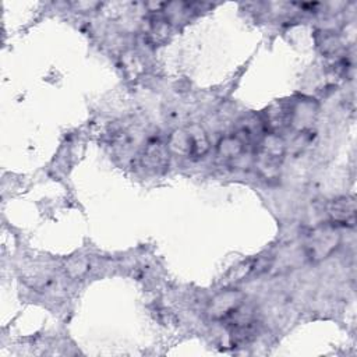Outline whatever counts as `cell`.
Here are the masks:
<instances>
[{"label":"cell","instance_id":"cell-1","mask_svg":"<svg viewBox=\"0 0 357 357\" xmlns=\"http://www.w3.org/2000/svg\"><path fill=\"white\" fill-rule=\"evenodd\" d=\"M285 156V141L278 134H267L258 141L256 165L261 174L272 178L278 174Z\"/></svg>","mask_w":357,"mask_h":357},{"label":"cell","instance_id":"cell-2","mask_svg":"<svg viewBox=\"0 0 357 357\" xmlns=\"http://www.w3.org/2000/svg\"><path fill=\"white\" fill-rule=\"evenodd\" d=\"M339 233L331 226H321L313 231L306 243V253L310 260L321 261L331 256L339 246Z\"/></svg>","mask_w":357,"mask_h":357},{"label":"cell","instance_id":"cell-3","mask_svg":"<svg viewBox=\"0 0 357 357\" xmlns=\"http://www.w3.org/2000/svg\"><path fill=\"white\" fill-rule=\"evenodd\" d=\"M141 162L148 169H163L169 163V149L158 140H151L144 148Z\"/></svg>","mask_w":357,"mask_h":357},{"label":"cell","instance_id":"cell-4","mask_svg":"<svg viewBox=\"0 0 357 357\" xmlns=\"http://www.w3.org/2000/svg\"><path fill=\"white\" fill-rule=\"evenodd\" d=\"M328 214L333 222L353 225L356 218V206L353 199L342 197L331 201L328 206Z\"/></svg>","mask_w":357,"mask_h":357},{"label":"cell","instance_id":"cell-5","mask_svg":"<svg viewBox=\"0 0 357 357\" xmlns=\"http://www.w3.org/2000/svg\"><path fill=\"white\" fill-rule=\"evenodd\" d=\"M240 301H242V296L238 292L221 293L211 304V314L218 318L232 315L239 310Z\"/></svg>","mask_w":357,"mask_h":357},{"label":"cell","instance_id":"cell-6","mask_svg":"<svg viewBox=\"0 0 357 357\" xmlns=\"http://www.w3.org/2000/svg\"><path fill=\"white\" fill-rule=\"evenodd\" d=\"M167 149L172 153L181 155V156H189L193 155V141L192 134L189 130H176L172 133L167 141Z\"/></svg>","mask_w":357,"mask_h":357},{"label":"cell","instance_id":"cell-7","mask_svg":"<svg viewBox=\"0 0 357 357\" xmlns=\"http://www.w3.org/2000/svg\"><path fill=\"white\" fill-rule=\"evenodd\" d=\"M315 115H317L315 103H313L311 101H301L292 108L290 123H293L299 128H306L313 123Z\"/></svg>","mask_w":357,"mask_h":357},{"label":"cell","instance_id":"cell-8","mask_svg":"<svg viewBox=\"0 0 357 357\" xmlns=\"http://www.w3.org/2000/svg\"><path fill=\"white\" fill-rule=\"evenodd\" d=\"M244 142L238 135H228L218 144V152L225 159H233L242 155L244 151Z\"/></svg>","mask_w":357,"mask_h":357},{"label":"cell","instance_id":"cell-9","mask_svg":"<svg viewBox=\"0 0 357 357\" xmlns=\"http://www.w3.org/2000/svg\"><path fill=\"white\" fill-rule=\"evenodd\" d=\"M192 134V141H193V155H204L208 151V138L206 135V133L196 127L189 130Z\"/></svg>","mask_w":357,"mask_h":357}]
</instances>
